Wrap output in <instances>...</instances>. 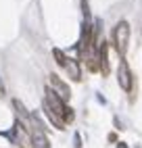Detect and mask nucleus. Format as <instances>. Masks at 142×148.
<instances>
[{
  "mask_svg": "<svg viewBox=\"0 0 142 148\" xmlns=\"http://www.w3.org/2000/svg\"><path fill=\"white\" fill-rule=\"evenodd\" d=\"M128 42H130V23L119 21L115 25V32H113V44H115V50L121 58L128 52Z\"/></svg>",
  "mask_w": 142,
  "mask_h": 148,
  "instance_id": "1",
  "label": "nucleus"
},
{
  "mask_svg": "<svg viewBox=\"0 0 142 148\" xmlns=\"http://www.w3.org/2000/svg\"><path fill=\"white\" fill-rule=\"evenodd\" d=\"M117 82H119V86H121V90H123V92H130V90H132L134 77H132V71H130V67H128V61H125V58H121V61H119Z\"/></svg>",
  "mask_w": 142,
  "mask_h": 148,
  "instance_id": "2",
  "label": "nucleus"
},
{
  "mask_svg": "<svg viewBox=\"0 0 142 148\" xmlns=\"http://www.w3.org/2000/svg\"><path fill=\"white\" fill-rule=\"evenodd\" d=\"M44 104L52 111L54 115H59L61 119H63V113H65V102L61 100V98L50 90V88H46V100H44Z\"/></svg>",
  "mask_w": 142,
  "mask_h": 148,
  "instance_id": "3",
  "label": "nucleus"
},
{
  "mask_svg": "<svg viewBox=\"0 0 142 148\" xmlns=\"http://www.w3.org/2000/svg\"><path fill=\"white\" fill-rule=\"evenodd\" d=\"M50 86H52L50 90H52V92H54V94H57V96H59L63 102H65V100H69V96H71V92H69V86H67L63 79H61L59 75H54V73L50 75Z\"/></svg>",
  "mask_w": 142,
  "mask_h": 148,
  "instance_id": "4",
  "label": "nucleus"
},
{
  "mask_svg": "<svg viewBox=\"0 0 142 148\" xmlns=\"http://www.w3.org/2000/svg\"><path fill=\"white\" fill-rule=\"evenodd\" d=\"M96 65H98V71L103 73V75H107L109 73V46H107V42L103 40L98 44V48H96Z\"/></svg>",
  "mask_w": 142,
  "mask_h": 148,
  "instance_id": "5",
  "label": "nucleus"
},
{
  "mask_svg": "<svg viewBox=\"0 0 142 148\" xmlns=\"http://www.w3.org/2000/svg\"><path fill=\"white\" fill-rule=\"evenodd\" d=\"M65 69H67V73H69V77H71L73 82H79V79H82V69H79V63L75 61V58H67Z\"/></svg>",
  "mask_w": 142,
  "mask_h": 148,
  "instance_id": "6",
  "label": "nucleus"
},
{
  "mask_svg": "<svg viewBox=\"0 0 142 148\" xmlns=\"http://www.w3.org/2000/svg\"><path fill=\"white\" fill-rule=\"evenodd\" d=\"M32 148H50V142L48 138L44 136V132H34V138H32Z\"/></svg>",
  "mask_w": 142,
  "mask_h": 148,
  "instance_id": "7",
  "label": "nucleus"
},
{
  "mask_svg": "<svg viewBox=\"0 0 142 148\" xmlns=\"http://www.w3.org/2000/svg\"><path fill=\"white\" fill-rule=\"evenodd\" d=\"M44 113H46V117L50 119V123H54V127H59V130H65V121L61 119L59 115H54V113L50 111V108H48L46 104H44Z\"/></svg>",
  "mask_w": 142,
  "mask_h": 148,
  "instance_id": "8",
  "label": "nucleus"
},
{
  "mask_svg": "<svg viewBox=\"0 0 142 148\" xmlns=\"http://www.w3.org/2000/svg\"><path fill=\"white\" fill-rule=\"evenodd\" d=\"M52 54H54V58H57V65H61V67H65V63H67V54L61 50V48H54L52 50Z\"/></svg>",
  "mask_w": 142,
  "mask_h": 148,
  "instance_id": "9",
  "label": "nucleus"
},
{
  "mask_svg": "<svg viewBox=\"0 0 142 148\" xmlns=\"http://www.w3.org/2000/svg\"><path fill=\"white\" fill-rule=\"evenodd\" d=\"M73 108H71V106H65V113H63V121L65 123H71V121H73Z\"/></svg>",
  "mask_w": 142,
  "mask_h": 148,
  "instance_id": "10",
  "label": "nucleus"
},
{
  "mask_svg": "<svg viewBox=\"0 0 142 148\" xmlns=\"http://www.w3.org/2000/svg\"><path fill=\"white\" fill-rule=\"evenodd\" d=\"M82 2V13H84V19H86V23L90 21V6H88V0H79Z\"/></svg>",
  "mask_w": 142,
  "mask_h": 148,
  "instance_id": "11",
  "label": "nucleus"
},
{
  "mask_svg": "<svg viewBox=\"0 0 142 148\" xmlns=\"http://www.w3.org/2000/svg\"><path fill=\"white\" fill-rule=\"evenodd\" d=\"M75 148H82V138H79V134H75Z\"/></svg>",
  "mask_w": 142,
  "mask_h": 148,
  "instance_id": "12",
  "label": "nucleus"
},
{
  "mask_svg": "<svg viewBox=\"0 0 142 148\" xmlns=\"http://www.w3.org/2000/svg\"><path fill=\"white\" fill-rule=\"evenodd\" d=\"M6 94V90H4V84H2V79H0V98H2Z\"/></svg>",
  "mask_w": 142,
  "mask_h": 148,
  "instance_id": "13",
  "label": "nucleus"
},
{
  "mask_svg": "<svg viewBox=\"0 0 142 148\" xmlns=\"http://www.w3.org/2000/svg\"><path fill=\"white\" fill-rule=\"evenodd\" d=\"M117 148H128V144H125V142H119V144H117Z\"/></svg>",
  "mask_w": 142,
  "mask_h": 148,
  "instance_id": "14",
  "label": "nucleus"
},
{
  "mask_svg": "<svg viewBox=\"0 0 142 148\" xmlns=\"http://www.w3.org/2000/svg\"><path fill=\"white\" fill-rule=\"evenodd\" d=\"M136 148H140V146H136Z\"/></svg>",
  "mask_w": 142,
  "mask_h": 148,
  "instance_id": "15",
  "label": "nucleus"
}]
</instances>
